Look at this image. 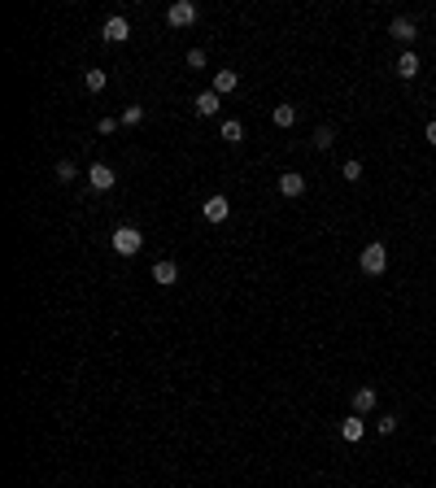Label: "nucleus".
<instances>
[{"label": "nucleus", "mask_w": 436, "mask_h": 488, "mask_svg": "<svg viewBox=\"0 0 436 488\" xmlns=\"http://www.w3.org/2000/svg\"><path fill=\"white\" fill-rule=\"evenodd\" d=\"M358 266H362V275H371V279H380L384 270H388V244H362V253H358Z\"/></svg>", "instance_id": "1"}, {"label": "nucleus", "mask_w": 436, "mask_h": 488, "mask_svg": "<svg viewBox=\"0 0 436 488\" xmlns=\"http://www.w3.org/2000/svg\"><path fill=\"white\" fill-rule=\"evenodd\" d=\"M110 244H114L118 257H136L140 248H144V235H140V227H118V231L110 235Z\"/></svg>", "instance_id": "2"}, {"label": "nucleus", "mask_w": 436, "mask_h": 488, "mask_svg": "<svg viewBox=\"0 0 436 488\" xmlns=\"http://www.w3.org/2000/svg\"><path fill=\"white\" fill-rule=\"evenodd\" d=\"M196 22V5L192 0H175V5L166 9V27H192Z\"/></svg>", "instance_id": "3"}, {"label": "nucleus", "mask_w": 436, "mask_h": 488, "mask_svg": "<svg viewBox=\"0 0 436 488\" xmlns=\"http://www.w3.org/2000/svg\"><path fill=\"white\" fill-rule=\"evenodd\" d=\"M88 183H92V192H110V188L118 183L114 166H105V162H92V170H88Z\"/></svg>", "instance_id": "4"}, {"label": "nucleus", "mask_w": 436, "mask_h": 488, "mask_svg": "<svg viewBox=\"0 0 436 488\" xmlns=\"http://www.w3.org/2000/svg\"><path fill=\"white\" fill-rule=\"evenodd\" d=\"M227 214H231V201L222 196V192H214V196L201 205V218H205V222H227Z\"/></svg>", "instance_id": "5"}, {"label": "nucleus", "mask_w": 436, "mask_h": 488, "mask_svg": "<svg viewBox=\"0 0 436 488\" xmlns=\"http://www.w3.org/2000/svg\"><path fill=\"white\" fill-rule=\"evenodd\" d=\"M101 35H105V40H110V44H123V40H131V22H127L123 14H114V18H105Z\"/></svg>", "instance_id": "6"}, {"label": "nucleus", "mask_w": 436, "mask_h": 488, "mask_svg": "<svg viewBox=\"0 0 436 488\" xmlns=\"http://www.w3.org/2000/svg\"><path fill=\"white\" fill-rule=\"evenodd\" d=\"M388 35H393V40L397 44H415V35H419V27H415V18H393V22H388Z\"/></svg>", "instance_id": "7"}, {"label": "nucleus", "mask_w": 436, "mask_h": 488, "mask_svg": "<svg viewBox=\"0 0 436 488\" xmlns=\"http://www.w3.org/2000/svg\"><path fill=\"white\" fill-rule=\"evenodd\" d=\"M153 283H162V288H170V283H179V266H175L170 257L153 261Z\"/></svg>", "instance_id": "8"}, {"label": "nucleus", "mask_w": 436, "mask_h": 488, "mask_svg": "<svg viewBox=\"0 0 436 488\" xmlns=\"http://www.w3.org/2000/svg\"><path fill=\"white\" fill-rule=\"evenodd\" d=\"M279 192H284V196H301L305 192V175L301 170H284V175H279Z\"/></svg>", "instance_id": "9"}, {"label": "nucleus", "mask_w": 436, "mask_h": 488, "mask_svg": "<svg viewBox=\"0 0 436 488\" xmlns=\"http://www.w3.org/2000/svg\"><path fill=\"white\" fill-rule=\"evenodd\" d=\"M218 110H222V97H218L214 88H209V92H201V97H196V114H201V118H214Z\"/></svg>", "instance_id": "10"}, {"label": "nucleus", "mask_w": 436, "mask_h": 488, "mask_svg": "<svg viewBox=\"0 0 436 488\" xmlns=\"http://www.w3.org/2000/svg\"><path fill=\"white\" fill-rule=\"evenodd\" d=\"M415 75H419V57H415V49H406L397 57V79H415Z\"/></svg>", "instance_id": "11"}, {"label": "nucleus", "mask_w": 436, "mask_h": 488, "mask_svg": "<svg viewBox=\"0 0 436 488\" xmlns=\"http://www.w3.org/2000/svg\"><path fill=\"white\" fill-rule=\"evenodd\" d=\"M375 410V388H358L353 392V414H371Z\"/></svg>", "instance_id": "12"}, {"label": "nucleus", "mask_w": 436, "mask_h": 488, "mask_svg": "<svg viewBox=\"0 0 436 488\" xmlns=\"http://www.w3.org/2000/svg\"><path fill=\"white\" fill-rule=\"evenodd\" d=\"M340 436H345L349 445H358V440L367 436V423H362V419H345V423H340Z\"/></svg>", "instance_id": "13"}, {"label": "nucleus", "mask_w": 436, "mask_h": 488, "mask_svg": "<svg viewBox=\"0 0 436 488\" xmlns=\"http://www.w3.org/2000/svg\"><path fill=\"white\" fill-rule=\"evenodd\" d=\"M235 83H240L235 70H218V75H214V92H218V97H227V92H235Z\"/></svg>", "instance_id": "14"}, {"label": "nucleus", "mask_w": 436, "mask_h": 488, "mask_svg": "<svg viewBox=\"0 0 436 488\" xmlns=\"http://www.w3.org/2000/svg\"><path fill=\"white\" fill-rule=\"evenodd\" d=\"M270 123H275V127H292V123H297V105H275V110H270Z\"/></svg>", "instance_id": "15"}, {"label": "nucleus", "mask_w": 436, "mask_h": 488, "mask_svg": "<svg viewBox=\"0 0 436 488\" xmlns=\"http://www.w3.org/2000/svg\"><path fill=\"white\" fill-rule=\"evenodd\" d=\"M310 144L319 149V153H327V149L336 144V131H332V127H319V131H314V140H310Z\"/></svg>", "instance_id": "16"}, {"label": "nucleus", "mask_w": 436, "mask_h": 488, "mask_svg": "<svg viewBox=\"0 0 436 488\" xmlns=\"http://www.w3.org/2000/svg\"><path fill=\"white\" fill-rule=\"evenodd\" d=\"M222 140H227V144H240V140H244V127L235 123V118H227V123H222Z\"/></svg>", "instance_id": "17"}, {"label": "nucleus", "mask_w": 436, "mask_h": 488, "mask_svg": "<svg viewBox=\"0 0 436 488\" xmlns=\"http://www.w3.org/2000/svg\"><path fill=\"white\" fill-rule=\"evenodd\" d=\"M84 83H88V92H105V83H110V79H105V70H88Z\"/></svg>", "instance_id": "18"}, {"label": "nucleus", "mask_w": 436, "mask_h": 488, "mask_svg": "<svg viewBox=\"0 0 436 488\" xmlns=\"http://www.w3.org/2000/svg\"><path fill=\"white\" fill-rule=\"evenodd\" d=\"M340 175H345L349 183H358V179H362V162H358V157H349L345 166H340Z\"/></svg>", "instance_id": "19"}, {"label": "nucleus", "mask_w": 436, "mask_h": 488, "mask_svg": "<svg viewBox=\"0 0 436 488\" xmlns=\"http://www.w3.org/2000/svg\"><path fill=\"white\" fill-rule=\"evenodd\" d=\"M375 432H380V436H393V432H397V414H380V419H375Z\"/></svg>", "instance_id": "20"}, {"label": "nucleus", "mask_w": 436, "mask_h": 488, "mask_svg": "<svg viewBox=\"0 0 436 488\" xmlns=\"http://www.w3.org/2000/svg\"><path fill=\"white\" fill-rule=\"evenodd\" d=\"M57 179H62V183H75V179H79L75 162H57Z\"/></svg>", "instance_id": "21"}, {"label": "nucleus", "mask_w": 436, "mask_h": 488, "mask_svg": "<svg viewBox=\"0 0 436 488\" xmlns=\"http://www.w3.org/2000/svg\"><path fill=\"white\" fill-rule=\"evenodd\" d=\"M123 123H127V127H140V123H144V110H140V105H127V110H123Z\"/></svg>", "instance_id": "22"}, {"label": "nucleus", "mask_w": 436, "mask_h": 488, "mask_svg": "<svg viewBox=\"0 0 436 488\" xmlns=\"http://www.w3.org/2000/svg\"><path fill=\"white\" fill-rule=\"evenodd\" d=\"M188 66H192V70H205V53L192 49V53H188Z\"/></svg>", "instance_id": "23"}, {"label": "nucleus", "mask_w": 436, "mask_h": 488, "mask_svg": "<svg viewBox=\"0 0 436 488\" xmlns=\"http://www.w3.org/2000/svg\"><path fill=\"white\" fill-rule=\"evenodd\" d=\"M114 127H118L114 118H101V123H97V131H101V136H114Z\"/></svg>", "instance_id": "24"}, {"label": "nucleus", "mask_w": 436, "mask_h": 488, "mask_svg": "<svg viewBox=\"0 0 436 488\" xmlns=\"http://www.w3.org/2000/svg\"><path fill=\"white\" fill-rule=\"evenodd\" d=\"M423 136H428V144L436 149V118H432V123H428V127H423Z\"/></svg>", "instance_id": "25"}]
</instances>
